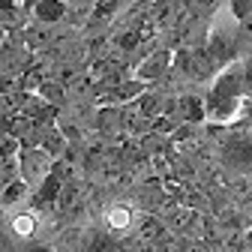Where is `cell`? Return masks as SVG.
<instances>
[{
	"mask_svg": "<svg viewBox=\"0 0 252 252\" xmlns=\"http://www.w3.org/2000/svg\"><path fill=\"white\" fill-rule=\"evenodd\" d=\"M240 33H225V30H213L210 33V39H207V57L213 60V66L216 69H225L228 63H234V60H240L237 54H240Z\"/></svg>",
	"mask_w": 252,
	"mask_h": 252,
	"instance_id": "cell-1",
	"label": "cell"
},
{
	"mask_svg": "<svg viewBox=\"0 0 252 252\" xmlns=\"http://www.w3.org/2000/svg\"><path fill=\"white\" fill-rule=\"evenodd\" d=\"M54 168V159L42 150V147H24L21 150V177L30 186H39Z\"/></svg>",
	"mask_w": 252,
	"mask_h": 252,
	"instance_id": "cell-2",
	"label": "cell"
},
{
	"mask_svg": "<svg viewBox=\"0 0 252 252\" xmlns=\"http://www.w3.org/2000/svg\"><path fill=\"white\" fill-rule=\"evenodd\" d=\"M174 66H177L189 81H207V78L216 72V66H213V60L207 57V51H189V48L177 51Z\"/></svg>",
	"mask_w": 252,
	"mask_h": 252,
	"instance_id": "cell-3",
	"label": "cell"
},
{
	"mask_svg": "<svg viewBox=\"0 0 252 252\" xmlns=\"http://www.w3.org/2000/svg\"><path fill=\"white\" fill-rule=\"evenodd\" d=\"M213 93L228 99H243L246 96V84H243V60L228 63L225 69H219L216 81H213Z\"/></svg>",
	"mask_w": 252,
	"mask_h": 252,
	"instance_id": "cell-4",
	"label": "cell"
},
{
	"mask_svg": "<svg viewBox=\"0 0 252 252\" xmlns=\"http://www.w3.org/2000/svg\"><path fill=\"white\" fill-rule=\"evenodd\" d=\"M222 162L234 171L252 168V138H234L222 147Z\"/></svg>",
	"mask_w": 252,
	"mask_h": 252,
	"instance_id": "cell-5",
	"label": "cell"
},
{
	"mask_svg": "<svg viewBox=\"0 0 252 252\" xmlns=\"http://www.w3.org/2000/svg\"><path fill=\"white\" fill-rule=\"evenodd\" d=\"M171 51H153V54H147V60L144 63H138V69H135V78H141V81H159V78H165L168 75V66H171Z\"/></svg>",
	"mask_w": 252,
	"mask_h": 252,
	"instance_id": "cell-6",
	"label": "cell"
},
{
	"mask_svg": "<svg viewBox=\"0 0 252 252\" xmlns=\"http://www.w3.org/2000/svg\"><path fill=\"white\" fill-rule=\"evenodd\" d=\"M204 102H207V117L210 120H219V123H231L240 114V99L219 96V93H213V90H210V96Z\"/></svg>",
	"mask_w": 252,
	"mask_h": 252,
	"instance_id": "cell-7",
	"label": "cell"
},
{
	"mask_svg": "<svg viewBox=\"0 0 252 252\" xmlns=\"http://www.w3.org/2000/svg\"><path fill=\"white\" fill-rule=\"evenodd\" d=\"M177 111H180V123H204L207 120V102L204 96H195V93H186V96L177 99Z\"/></svg>",
	"mask_w": 252,
	"mask_h": 252,
	"instance_id": "cell-8",
	"label": "cell"
},
{
	"mask_svg": "<svg viewBox=\"0 0 252 252\" xmlns=\"http://www.w3.org/2000/svg\"><path fill=\"white\" fill-rule=\"evenodd\" d=\"M0 252H57V246L45 243V240H36V237L21 240L9 228H3V249H0Z\"/></svg>",
	"mask_w": 252,
	"mask_h": 252,
	"instance_id": "cell-9",
	"label": "cell"
},
{
	"mask_svg": "<svg viewBox=\"0 0 252 252\" xmlns=\"http://www.w3.org/2000/svg\"><path fill=\"white\" fill-rule=\"evenodd\" d=\"M30 15H33L36 24H57V21H63L69 15V3L66 0H42Z\"/></svg>",
	"mask_w": 252,
	"mask_h": 252,
	"instance_id": "cell-10",
	"label": "cell"
},
{
	"mask_svg": "<svg viewBox=\"0 0 252 252\" xmlns=\"http://www.w3.org/2000/svg\"><path fill=\"white\" fill-rule=\"evenodd\" d=\"M120 3H123V0H99V3L93 6L90 12H87V21H84V27H87V30H96V27L108 24V21L117 15Z\"/></svg>",
	"mask_w": 252,
	"mask_h": 252,
	"instance_id": "cell-11",
	"label": "cell"
},
{
	"mask_svg": "<svg viewBox=\"0 0 252 252\" xmlns=\"http://www.w3.org/2000/svg\"><path fill=\"white\" fill-rule=\"evenodd\" d=\"M6 228L15 234V237H21V240H30L36 234V210H27V213H18V216H12L9 222H6Z\"/></svg>",
	"mask_w": 252,
	"mask_h": 252,
	"instance_id": "cell-12",
	"label": "cell"
},
{
	"mask_svg": "<svg viewBox=\"0 0 252 252\" xmlns=\"http://www.w3.org/2000/svg\"><path fill=\"white\" fill-rule=\"evenodd\" d=\"M39 147L51 156V159H60L63 156V150H69V144H66V135H63L60 129H54V126H48V129L42 132V138H39Z\"/></svg>",
	"mask_w": 252,
	"mask_h": 252,
	"instance_id": "cell-13",
	"label": "cell"
},
{
	"mask_svg": "<svg viewBox=\"0 0 252 252\" xmlns=\"http://www.w3.org/2000/svg\"><path fill=\"white\" fill-rule=\"evenodd\" d=\"M135 108L144 120H153V117H159L162 108H165V99L159 96V93H141V96L135 99Z\"/></svg>",
	"mask_w": 252,
	"mask_h": 252,
	"instance_id": "cell-14",
	"label": "cell"
},
{
	"mask_svg": "<svg viewBox=\"0 0 252 252\" xmlns=\"http://www.w3.org/2000/svg\"><path fill=\"white\" fill-rule=\"evenodd\" d=\"M30 189H33V186H30L24 177H18L15 183H9V186H3V195H0V201H3V207L9 210L12 204H18L21 198H27V192H30Z\"/></svg>",
	"mask_w": 252,
	"mask_h": 252,
	"instance_id": "cell-15",
	"label": "cell"
},
{
	"mask_svg": "<svg viewBox=\"0 0 252 252\" xmlns=\"http://www.w3.org/2000/svg\"><path fill=\"white\" fill-rule=\"evenodd\" d=\"M144 90H147V81H141V78H135V81H123V84L114 87V99H117V102H132V99L141 96Z\"/></svg>",
	"mask_w": 252,
	"mask_h": 252,
	"instance_id": "cell-16",
	"label": "cell"
},
{
	"mask_svg": "<svg viewBox=\"0 0 252 252\" xmlns=\"http://www.w3.org/2000/svg\"><path fill=\"white\" fill-rule=\"evenodd\" d=\"M36 90H39V96L45 102H51V105H63V102H66V90H63L60 81H42Z\"/></svg>",
	"mask_w": 252,
	"mask_h": 252,
	"instance_id": "cell-17",
	"label": "cell"
},
{
	"mask_svg": "<svg viewBox=\"0 0 252 252\" xmlns=\"http://www.w3.org/2000/svg\"><path fill=\"white\" fill-rule=\"evenodd\" d=\"M21 177V153L18 156H3V168H0V183L9 186Z\"/></svg>",
	"mask_w": 252,
	"mask_h": 252,
	"instance_id": "cell-18",
	"label": "cell"
},
{
	"mask_svg": "<svg viewBox=\"0 0 252 252\" xmlns=\"http://www.w3.org/2000/svg\"><path fill=\"white\" fill-rule=\"evenodd\" d=\"M81 240H84V234L78 228H66L54 240V246H57V252H75V249H81Z\"/></svg>",
	"mask_w": 252,
	"mask_h": 252,
	"instance_id": "cell-19",
	"label": "cell"
},
{
	"mask_svg": "<svg viewBox=\"0 0 252 252\" xmlns=\"http://www.w3.org/2000/svg\"><path fill=\"white\" fill-rule=\"evenodd\" d=\"M105 222H108V225H111L114 231H123L126 225L132 222V213L126 210V207H120V204H117V207H111V210H108V216H105Z\"/></svg>",
	"mask_w": 252,
	"mask_h": 252,
	"instance_id": "cell-20",
	"label": "cell"
},
{
	"mask_svg": "<svg viewBox=\"0 0 252 252\" xmlns=\"http://www.w3.org/2000/svg\"><path fill=\"white\" fill-rule=\"evenodd\" d=\"M228 12L234 21H246L252 15V0H228Z\"/></svg>",
	"mask_w": 252,
	"mask_h": 252,
	"instance_id": "cell-21",
	"label": "cell"
},
{
	"mask_svg": "<svg viewBox=\"0 0 252 252\" xmlns=\"http://www.w3.org/2000/svg\"><path fill=\"white\" fill-rule=\"evenodd\" d=\"M153 129L162 132V135H174V132H177V123H174V117L159 114V117H153Z\"/></svg>",
	"mask_w": 252,
	"mask_h": 252,
	"instance_id": "cell-22",
	"label": "cell"
},
{
	"mask_svg": "<svg viewBox=\"0 0 252 252\" xmlns=\"http://www.w3.org/2000/svg\"><path fill=\"white\" fill-rule=\"evenodd\" d=\"M138 42H141V33H138V30H126L123 36H117V45H120L123 51H132Z\"/></svg>",
	"mask_w": 252,
	"mask_h": 252,
	"instance_id": "cell-23",
	"label": "cell"
},
{
	"mask_svg": "<svg viewBox=\"0 0 252 252\" xmlns=\"http://www.w3.org/2000/svg\"><path fill=\"white\" fill-rule=\"evenodd\" d=\"M243 84H246V96L243 99H252V57L243 60Z\"/></svg>",
	"mask_w": 252,
	"mask_h": 252,
	"instance_id": "cell-24",
	"label": "cell"
},
{
	"mask_svg": "<svg viewBox=\"0 0 252 252\" xmlns=\"http://www.w3.org/2000/svg\"><path fill=\"white\" fill-rule=\"evenodd\" d=\"M240 111H243V123H246V126H252V99H243Z\"/></svg>",
	"mask_w": 252,
	"mask_h": 252,
	"instance_id": "cell-25",
	"label": "cell"
},
{
	"mask_svg": "<svg viewBox=\"0 0 252 252\" xmlns=\"http://www.w3.org/2000/svg\"><path fill=\"white\" fill-rule=\"evenodd\" d=\"M39 3H42V0H18V6H21L24 12H33V9H36Z\"/></svg>",
	"mask_w": 252,
	"mask_h": 252,
	"instance_id": "cell-26",
	"label": "cell"
},
{
	"mask_svg": "<svg viewBox=\"0 0 252 252\" xmlns=\"http://www.w3.org/2000/svg\"><path fill=\"white\" fill-rule=\"evenodd\" d=\"M216 3H228V0H204V6H216Z\"/></svg>",
	"mask_w": 252,
	"mask_h": 252,
	"instance_id": "cell-27",
	"label": "cell"
}]
</instances>
